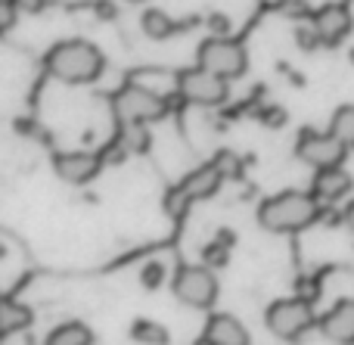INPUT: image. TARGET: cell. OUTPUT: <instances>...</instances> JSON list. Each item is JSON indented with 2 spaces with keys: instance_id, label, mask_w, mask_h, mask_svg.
<instances>
[{
  "instance_id": "cell-7",
  "label": "cell",
  "mask_w": 354,
  "mask_h": 345,
  "mask_svg": "<svg viewBox=\"0 0 354 345\" xmlns=\"http://www.w3.org/2000/svg\"><path fill=\"white\" fill-rule=\"evenodd\" d=\"M345 153H348V147H345L342 140H339L333 131H305V134L299 137V143H295V156H299L301 162H308V165H314L320 171V168H336L342 165Z\"/></svg>"
},
{
  "instance_id": "cell-15",
  "label": "cell",
  "mask_w": 354,
  "mask_h": 345,
  "mask_svg": "<svg viewBox=\"0 0 354 345\" xmlns=\"http://www.w3.org/2000/svg\"><path fill=\"white\" fill-rule=\"evenodd\" d=\"M91 342H93V333L84 327V324L68 321V324H59L56 330H50V336L44 345H91Z\"/></svg>"
},
{
  "instance_id": "cell-13",
  "label": "cell",
  "mask_w": 354,
  "mask_h": 345,
  "mask_svg": "<svg viewBox=\"0 0 354 345\" xmlns=\"http://www.w3.org/2000/svg\"><path fill=\"white\" fill-rule=\"evenodd\" d=\"M205 339L212 345H252L245 324L233 315H212L205 327Z\"/></svg>"
},
{
  "instance_id": "cell-19",
  "label": "cell",
  "mask_w": 354,
  "mask_h": 345,
  "mask_svg": "<svg viewBox=\"0 0 354 345\" xmlns=\"http://www.w3.org/2000/svg\"><path fill=\"white\" fill-rule=\"evenodd\" d=\"M330 131L345 143V147H354V106H342V109L333 115Z\"/></svg>"
},
{
  "instance_id": "cell-5",
  "label": "cell",
  "mask_w": 354,
  "mask_h": 345,
  "mask_svg": "<svg viewBox=\"0 0 354 345\" xmlns=\"http://www.w3.org/2000/svg\"><path fill=\"white\" fill-rule=\"evenodd\" d=\"M264 324H268V330L277 339L295 342L314 327V311L305 299H280V302L268 305Z\"/></svg>"
},
{
  "instance_id": "cell-16",
  "label": "cell",
  "mask_w": 354,
  "mask_h": 345,
  "mask_svg": "<svg viewBox=\"0 0 354 345\" xmlns=\"http://www.w3.org/2000/svg\"><path fill=\"white\" fill-rule=\"evenodd\" d=\"M140 28H143V35L147 37H153V41H165V37H171L174 35V19L168 16L165 10H147L140 16Z\"/></svg>"
},
{
  "instance_id": "cell-4",
  "label": "cell",
  "mask_w": 354,
  "mask_h": 345,
  "mask_svg": "<svg viewBox=\"0 0 354 345\" xmlns=\"http://www.w3.org/2000/svg\"><path fill=\"white\" fill-rule=\"evenodd\" d=\"M196 59H199V68H205V72L218 75L224 81H233L245 72V50L233 37H208V41H202Z\"/></svg>"
},
{
  "instance_id": "cell-2",
  "label": "cell",
  "mask_w": 354,
  "mask_h": 345,
  "mask_svg": "<svg viewBox=\"0 0 354 345\" xmlns=\"http://www.w3.org/2000/svg\"><path fill=\"white\" fill-rule=\"evenodd\" d=\"M317 215H320V203L299 190L277 193V196H268L258 205V224L268 234H295V230H305L308 224L317 221Z\"/></svg>"
},
{
  "instance_id": "cell-17",
  "label": "cell",
  "mask_w": 354,
  "mask_h": 345,
  "mask_svg": "<svg viewBox=\"0 0 354 345\" xmlns=\"http://www.w3.org/2000/svg\"><path fill=\"white\" fill-rule=\"evenodd\" d=\"M31 324V311L25 305H16V302H3L0 305V330L6 336L16 333V330H25Z\"/></svg>"
},
{
  "instance_id": "cell-1",
  "label": "cell",
  "mask_w": 354,
  "mask_h": 345,
  "mask_svg": "<svg viewBox=\"0 0 354 345\" xmlns=\"http://www.w3.org/2000/svg\"><path fill=\"white\" fill-rule=\"evenodd\" d=\"M44 62H47V72L53 75V78L66 81V84H91L106 68V59H103V53H100V47H93L91 41H81V37L50 47Z\"/></svg>"
},
{
  "instance_id": "cell-21",
  "label": "cell",
  "mask_w": 354,
  "mask_h": 345,
  "mask_svg": "<svg viewBox=\"0 0 354 345\" xmlns=\"http://www.w3.org/2000/svg\"><path fill=\"white\" fill-rule=\"evenodd\" d=\"M205 261H208L212 268L227 265V249H221V246H208V249H205Z\"/></svg>"
},
{
  "instance_id": "cell-3",
  "label": "cell",
  "mask_w": 354,
  "mask_h": 345,
  "mask_svg": "<svg viewBox=\"0 0 354 345\" xmlns=\"http://www.w3.org/2000/svg\"><path fill=\"white\" fill-rule=\"evenodd\" d=\"M171 292L187 308H212L218 299V277L205 265H183L174 274Z\"/></svg>"
},
{
  "instance_id": "cell-20",
  "label": "cell",
  "mask_w": 354,
  "mask_h": 345,
  "mask_svg": "<svg viewBox=\"0 0 354 345\" xmlns=\"http://www.w3.org/2000/svg\"><path fill=\"white\" fill-rule=\"evenodd\" d=\"M162 280H165V268H162L159 261H149V265L140 271V283L147 286V290H159Z\"/></svg>"
},
{
  "instance_id": "cell-26",
  "label": "cell",
  "mask_w": 354,
  "mask_h": 345,
  "mask_svg": "<svg viewBox=\"0 0 354 345\" xmlns=\"http://www.w3.org/2000/svg\"><path fill=\"white\" fill-rule=\"evenodd\" d=\"M128 3H147V0H128Z\"/></svg>"
},
{
  "instance_id": "cell-23",
  "label": "cell",
  "mask_w": 354,
  "mask_h": 345,
  "mask_svg": "<svg viewBox=\"0 0 354 345\" xmlns=\"http://www.w3.org/2000/svg\"><path fill=\"white\" fill-rule=\"evenodd\" d=\"M0 16H3V28H12V16H16V3H12V0H6V3L0 6Z\"/></svg>"
},
{
  "instance_id": "cell-11",
  "label": "cell",
  "mask_w": 354,
  "mask_h": 345,
  "mask_svg": "<svg viewBox=\"0 0 354 345\" xmlns=\"http://www.w3.org/2000/svg\"><path fill=\"white\" fill-rule=\"evenodd\" d=\"M351 187H354V180L342 165L320 168V171L314 174V199H317V203H339L342 196H348Z\"/></svg>"
},
{
  "instance_id": "cell-12",
  "label": "cell",
  "mask_w": 354,
  "mask_h": 345,
  "mask_svg": "<svg viewBox=\"0 0 354 345\" xmlns=\"http://www.w3.org/2000/svg\"><path fill=\"white\" fill-rule=\"evenodd\" d=\"M314 31H317L320 41H326V44L342 41L351 31V12L345 10L342 3L324 6V10H317V16H314Z\"/></svg>"
},
{
  "instance_id": "cell-10",
  "label": "cell",
  "mask_w": 354,
  "mask_h": 345,
  "mask_svg": "<svg viewBox=\"0 0 354 345\" xmlns=\"http://www.w3.org/2000/svg\"><path fill=\"white\" fill-rule=\"evenodd\" d=\"M53 168L59 174V180H66V184H87L100 174V156L81 153V149L78 153H59Z\"/></svg>"
},
{
  "instance_id": "cell-25",
  "label": "cell",
  "mask_w": 354,
  "mask_h": 345,
  "mask_svg": "<svg viewBox=\"0 0 354 345\" xmlns=\"http://www.w3.org/2000/svg\"><path fill=\"white\" fill-rule=\"evenodd\" d=\"M342 221H345V224H348V227L354 230V199H351L348 205H345V212H342Z\"/></svg>"
},
{
  "instance_id": "cell-22",
  "label": "cell",
  "mask_w": 354,
  "mask_h": 345,
  "mask_svg": "<svg viewBox=\"0 0 354 345\" xmlns=\"http://www.w3.org/2000/svg\"><path fill=\"white\" fill-rule=\"evenodd\" d=\"M16 10H25V12H41L44 10V0H12Z\"/></svg>"
},
{
  "instance_id": "cell-14",
  "label": "cell",
  "mask_w": 354,
  "mask_h": 345,
  "mask_svg": "<svg viewBox=\"0 0 354 345\" xmlns=\"http://www.w3.org/2000/svg\"><path fill=\"white\" fill-rule=\"evenodd\" d=\"M221 184V171L214 165H205V168H199L196 174H189L187 180H183V187H180V193L187 199H196V196H208V193H214V187Z\"/></svg>"
},
{
  "instance_id": "cell-18",
  "label": "cell",
  "mask_w": 354,
  "mask_h": 345,
  "mask_svg": "<svg viewBox=\"0 0 354 345\" xmlns=\"http://www.w3.org/2000/svg\"><path fill=\"white\" fill-rule=\"evenodd\" d=\"M131 336L143 345H168V330L156 321H137L134 330H131Z\"/></svg>"
},
{
  "instance_id": "cell-9",
  "label": "cell",
  "mask_w": 354,
  "mask_h": 345,
  "mask_svg": "<svg viewBox=\"0 0 354 345\" xmlns=\"http://www.w3.org/2000/svg\"><path fill=\"white\" fill-rule=\"evenodd\" d=\"M320 333L330 342L354 345V299H342L320 317Z\"/></svg>"
},
{
  "instance_id": "cell-24",
  "label": "cell",
  "mask_w": 354,
  "mask_h": 345,
  "mask_svg": "<svg viewBox=\"0 0 354 345\" xmlns=\"http://www.w3.org/2000/svg\"><path fill=\"white\" fill-rule=\"evenodd\" d=\"M212 28H214V37H227V28H230V22H227L224 16H212Z\"/></svg>"
},
{
  "instance_id": "cell-6",
  "label": "cell",
  "mask_w": 354,
  "mask_h": 345,
  "mask_svg": "<svg viewBox=\"0 0 354 345\" xmlns=\"http://www.w3.org/2000/svg\"><path fill=\"white\" fill-rule=\"evenodd\" d=\"M115 112L124 124H147L165 115V100L143 84H131L115 93Z\"/></svg>"
},
{
  "instance_id": "cell-8",
  "label": "cell",
  "mask_w": 354,
  "mask_h": 345,
  "mask_svg": "<svg viewBox=\"0 0 354 345\" xmlns=\"http://www.w3.org/2000/svg\"><path fill=\"white\" fill-rule=\"evenodd\" d=\"M177 91L183 93V100H189V103H199V106H218L227 100V93H230V87H227L224 78H218V75L205 72V68H189V72H183L180 78H177Z\"/></svg>"
}]
</instances>
